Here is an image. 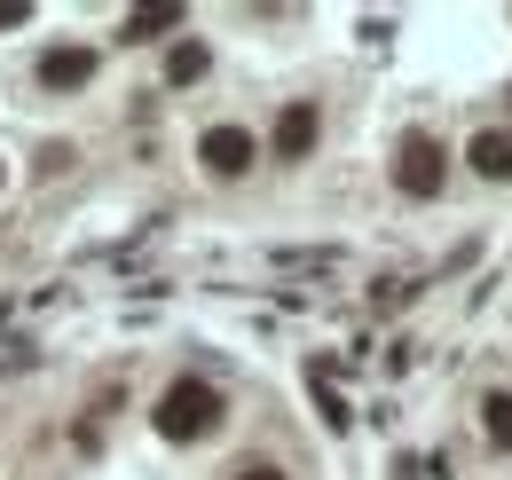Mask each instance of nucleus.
<instances>
[{"mask_svg":"<svg viewBox=\"0 0 512 480\" xmlns=\"http://www.w3.org/2000/svg\"><path fill=\"white\" fill-rule=\"evenodd\" d=\"M197 158H205V174H221V181H245L253 174V134L245 126H205V142H197Z\"/></svg>","mask_w":512,"mask_h":480,"instance_id":"nucleus-3","label":"nucleus"},{"mask_svg":"<svg viewBox=\"0 0 512 480\" xmlns=\"http://www.w3.org/2000/svg\"><path fill=\"white\" fill-rule=\"evenodd\" d=\"M237 480H284V465H268V457H253V465H237Z\"/></svg>","mask_w":512,"mask_h":480,"instance_id":"nucleus-11","label":"nucleus"},{"mask_svg":"<svg viewBox=\"0 0 512 480\" xmlns=\"http://www.w3.org/2000/svg\"><path fill=\"white\" fill-rule=\"evenodd\" d=\"M442 181H449L442 142H434V134H410L402 158H394V189H402V197H442Z\"/></svg>","mask_w":512,"mask_h":480,"instance_id":"nucleus-2","label":"nucleus"},{"mask_svg":"<svg viewBox=\"0 0 512 480\" xmlns=\"http://www.w3.org/2000/svg\"><path fill=\"white\" fill-rule=\"evenodd\" d=\"M316 410H323V425H347V402L331 394V378H323V370H316Z\"/></svg>","mask_w":512,"mask_h":480,"instance_id":"nucleus-10","label":"nucleus"},{"mask_svg":"<svg viewBox=\"0 0 512 480\" xmlns=\"http://www.w3.org/2000/svg\"><path fill=\"white\" fill-rule=\"evenodd\" d=\"M316 134H323V111H316V103H284V111H276V158H284V166H292V158H308V150H316Z\"/></svg>","mask_w":512,"mask_h":480,"instance_id":"nucleus-5","label":"nucleus"},{"mask_svg":"<svg viewBox=\"0 0 512 480\" xmlns=\"http://www.w3.org/2000/svg\"><path fill=\"white\" fill-rule=\"evenodd\" d=\"M166 79H174V87H197V79H205V40H174V56H166Z\"/></svg>","mask_w":512,"mask_h":480,"instance_id":"nucleus-8","label":"nucleus"},{"mask_svg":"<svg viewBox=\"0 0 512 480\" xmlns=\"http://www.w3.org/2000/svg\"><path fill=\"white\" fill-rule=\"evenodd\" d=\"M95 48H79V40H64V48H48V56H40V87H48V95H79V87H87V79H95Z\"/></svg>","mask_w":512,"mask_h":480,"instance_id":"nucleus-4","label":"nucleus"},{"mask_svg":"<svg viewBox=\"0 0 512 480\" xmlns=\"http://www.w3.org/2000/svg\"><path fill=\"white\" fill-rule=\"evenodd\" d=\"M166 32H182V8H174V0H166V8H134L119 40H134V48H142V40H166Z\"/></svg>","mask_w":512,"mask_h":480,"instance_id":"nucleus-7","label":"nucleus"},{"mask_svg":"<svg viewBox=\"0 0 512 480\" xmlns=\"http://www.w3.org/2000/svg\"><path fill=\"white\" fill-rule=\"evenodd\" d=\"M0 181H8V166H0Z\"/></svg>","mask_w":512,"mask_h":480,"instance_id":"nucleus-13","label":"nucleus"},{"mask_svg":"<svg viewBox=\"0 0 512 480\" xmlns=\"http://www.w3.org/2000/svg\"><path fill=\"white\" fill-rule=\"evenodd\" d=\"M465 166L481 181H512V126H481V134L465 142Z\"/></svg>","mask_w":512,"mask_h":480,"instance_id":"nucleus-6","label":"nucleus"},{"mask_svg":"<svg viewBox=\"0 0 512 480\" xmlns=\"http://www.w3.org/2000/svg\"><path fill=\"white\" fill-rule=\"evenodd\" d=\"M481 433H489V449L512 457V394H489V402H481Z\"/></svg>","mask_w":512,"mask_h":480,"instance_id":"nucleus-9","label":"nucleus"},{"mask_svg":"<svg viewBox=\"0 0 512 480\" xmlns=\"http://www.w3.org/2000/svg\"><path fill=\"white\" fill-rule=\"evenodd\" d=\"M150 425H158V441H205L213 425H221V386L213 378H174L166 394H158V410H150Z\"/></svg>","mask_w":512,"mask_h":480,"instance_id":"nucleus-1","label":"nucleus"},{"mask_svg":"<svg viewBox=\"0 0 512 480\" xmlns=\"http://www.w3.org/2000/svg\"><path fill=\"white\" fill-rule=\"evenodd\" d=\"M24 16H32V0H0V32H8V24H24Z\"/></svg>","mask_w":512,"mask_h":480,"instance_id":"nucleus-12","label":"nucleus"}]
</instances>
